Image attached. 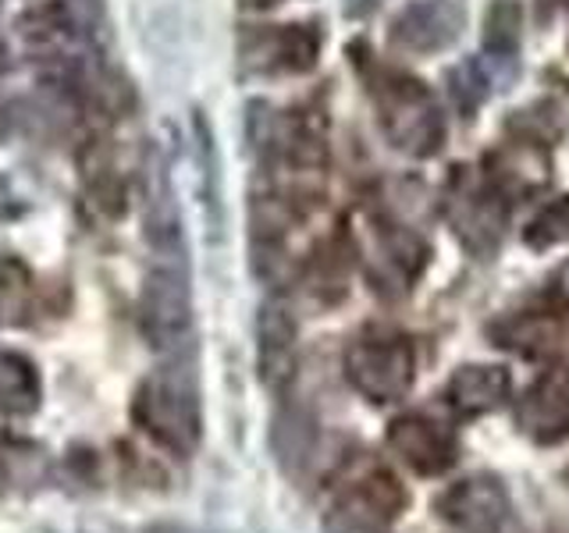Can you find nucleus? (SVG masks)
<instances>
[{
    "label": "nucleus",
    "instance_id": "obj_1",
    "mask_svg": "<svg viewBox=\"0 0 569 533\" xmlns=\"http://www.w3.org/2000/svg\"><path fill=\"white\" fill-rule=\"evenodd\" d=\"M370 93L378 103L381 129L399 153L427 160L445 147V135H449L445 111L420 79L406 76V71H381Z\"/></svg>",
    "mask_w": 569,
    "mask_h": 533
},
{
    "label": "nucleus",
    "instance_id": "obj_2",
    "mask_svg": "<svg viewBox=\"0 0 569 533\" xmlns=\"http://www.w3.org/2000/svg\"><path fill=\"white\" fill-rule=\"evenodd\" d=\"M142 331L164 366H192L196 331H192V292L189 263L157 260L142 284Z\"/></svg>",
    "mask_w": 569,
    "mask_h": 533
},
{
    "label": "nucleus",
    "instance_id": "obj_3",
    "mask_svg": "<svg viewBox=\"0 0 569 533\" xmlns=\"http://www.w3.org/2000/svg\"><path fill=\"white\" fill-rule=\"evenodd\" d=\"M346 378L370 402H402L417 381V352L402 334H360L346 349Z\"/></svg>",
    "mask_w": 569,
    "mask_h": 533
},
{
    "label": "nucleus",
    "instance_id": "obj_4",
    "mask_svg": "<svg viewBox=\"0 0 569 533\" xmlns=\"http://www.w3.org/2000/svg\"><path fill=\"white\" fill-rule=\"evenodd\" d=\"M136 413L168 449H196V441H200V395H196L192 366H160L157 378L142 388Z\"/></svg>",
    "mask_w": 569,
    "mask_h": 533
},
{
    "label": "nucleus",
    "instance_id": "obj_5",
    "mask_svg": "<svg viewBox=\"0 0 569 533\" xmlns=\"http://www.w3.org/2000/svg\"><path fill=\"white\" fill-rule=\"evenodd\" d=\"M406 509V487L396 473L370 466L338 491L325 515L328 533H388Z\"/></svg>",
    "mask_w": 569,
    "mask_h": 533
},
{
    "label": "nucleus",
    "instance_id": "obj_6",
    "mask_svg": "<svg viewBox=\"0 0 569 533\" xmlns=\"http://www.w3.org/2000/svg\"><path fill=\"white\" fill-rule=\"evenodd\" d=\"M445 213H449L452 231L462 239V245L473 253L488 257L495 245L502 242L506 231V207H502V189L485 182L473 174H456V182L445 200Z\"/></svg>",
    "mask_w": 569,
    "mask_h": 533
},
{
    "label": "nucleus",
    "instance_id": "obj_7",
    "mask_svg": "<svg viewBox=\"0 0 569 533\" xmlns=\"http://www.w3.org/2000/svg\"><path fill=\"white\" fill-rule=\"evenodd\" d=\"M142 231L157 260L168 263H189L186 260V231H182V210H178L171 178L160 153H150L147 174H142Z\"/></svg>",
    "mask_w": 569,
    "mask_h": 533
},
{
    "label": "nucleus",
    "instance_id": "obj_8",
    "mask_svg": "<svg viewBox=\"0 0 569 533\" xmlns=\"http://www.w3.org/2000/svg\"><path fill=\"white\" fill-rule=\"evenodd\" d=\"M299 370V328L289 302L267 299L257 316V373L267 391L284 395Z\"/></svg>",
    "mask_w": 569,
    "mask_h": 533
},
{
    "label": "nucleus",
    "instance_id": "obj_9",
    "mask_svg": "<svg viewBox=\"0 0 569 533\" xmlns=\"http://www.w3.org/2000/svg\"><path fill=\"white\" fill-rule=\"evenodd\" d=\"M441 520L459 533H502L509 523V494L502 480L477 473L441 494Z\"/></svg>",
    "mask_w": 569,
    "mask_h": 533
},
{
    "label": "nucleus",
    "instance_id": "obj_10",
    "mask_svg": "<svg viewBox=\"0 0 569 533\" xmlns=\"http://www.w3.org/2000/svg\"><path fill=\"white\" fill-rule=\"evenodd\" d=\"M516 423L538 444L569 438V366H548L516 402Z\"/></svg>",
    "mask_w": 569,
    "mask_h": 533
},
{
    "label": "nucleus",
    "instance_id": "obj_11",
    "mask_svg": "<svg viewBox=\"0 0 569 533\" xmlns=\"http://www.w3.org/2000/svg\"><path fill=\"white\" fill-rule=\"evenodd\" d=\"M388 449L396 452L399 462H406L409 470L420 476H441L445 470H452L456 462V438L445 431L441 423L431 416L406 413L388 423Z\"/></svg>",
    "mask_w": 569,
    "mask_h": 533
},
{
    "label": "nucleus",
    "instance_id": "obj_12",
    "mask_svg": "<svg viewBox=\"0 0 569 533\" xmlns=\"http://www.w3.org/2000/svg\"><path fill=\"white\" fill-rule=\"evenodd\" d=\"M467 29V11L459 0H409L396 14L391 40L413 53H438L452 47Z\"/></svg>",
    "mask_w": 569,
    "mask_h": 533
},
{
    "label": "nucleus",
    "instance_id": "obj_13",
    "mask_svg": "<svg viewBox=\"0 0 569 533\" xmlns=\"http://www.w3.org/2000/svg\"><path fill=\"white\" fill-rule=\"evenodd\" d=\"M278 150L302 195H317L328 168V124L320 111H296L278 129Z\"/></svg>",
    "mask_w": 569,
    "mask_h": 533
},
{
    "label": "nucleus",
    "instance_id": "obj_14",
    "mask_svg": "<svg viewBox=\"0 0 569 533\" xmlns=\"http://www.w3.org/2000/svg\"><path fill=\"white\" fill-rule=\"evenodd\" d=\"M509 373L502 366H491V363H467L459 366L449 388H445V402L452 405L456 416H485L491 409H498L509 399Z\"/></svg>",
    "mask_w": 569,
    "mask_h": 533
},
{
    "label": "nucleus",
    "instance_id": "obj_15",
    "mask_svg": "<svg viewBox=\"0 0 569 533\" xmlns=\"http://www.w3.org/2000/svg\"><path fill=\"white\" fill-rule=\"evenodd\" d=\"M566 338H569V331L562 324V316L541 313V310L520 313L498 328V345H506L520 355H551L566 345Z\"/></svg>",
    "mask_w": 569,
    "mask_h": 533
},
{
    "label": "nucleus",
    "instance_id": "obj_16",
    "mask_svg": "<svg viewBox=\"0 0 569 533\" xmlns=\"http://www.w3.org/2000/svg\"><path fill=\"white\" fill-rule=\"evenodd\" d=\"M40 405V373L18 352H0V413L29 416Z\"/></svg>",
    "mask_w": 569,
    "mask_h": 533
},
{
    "label": "nucleus",
    "instance_id": "obj_17",
    "mask_svg": "<svg viewBox=\"0 0 569 533\" xmlns=\"http://www.w3.org/2000/svg\"><path fill=\"white\" fill-rule=\"evenodd\" d=\"M267 68L310 71L320 58V36L310 26H284L267 36Z\"/></svg>",
    "mask_w": 569,
    "mask_h": 533
},
{
    "label": "nucleus",
    "instance_id": "obj_18",
    "mask_svg": "<svg viewBox=\"0 0 569 533\" xmlns=\"http://www.w3.org/2000/svg\"><path fill=\"white\" fill-rule=\"evenodd\" d=\"M274 452L281 459L284 470H299L310 462L313 452V420L307 409H296V405H284L278 420H274Z\"/></svg>",
    "mask_w": 569,
    "mask_h": 533
},
{
    "label": "nucleus",
    "instance_id": "obj_19",
    "mask_svg": "<svg viewBox=\"0 0 569 533\" xmlns=\"http://www.w3.org/2000/svg\"><path fill=\"white\" fill-rule=\"evenodd\" d=\"M192 132H196V168H200V200L210 213V224H221V164L203 114L192 118Z\"/></svg>",
    "mask_w": 569,
    "mask_h": 533
},
{
    "label": "nucleus",
    "instance_id": "obj_20",
    "mask_svg": "<svg viewBox=\"0 0 569 533\" xmlns=\"http://www.w3.org/2000/svg\"><path fill=\"white\" fill-rule=\"evenodd\" d=\"M523 40V8L516 0H495L485 14V53L509 61Z\"/></svg>",
    "mask_w": 569,
    "mask_h": 533
},
{
    "label": "nucleus",
    "instance_id": "obj_21",
    "mask_svg": "<svg viewBox=\"0 0 569 533\" xmlns=\"http://www.w3.org/2000/svg\"><path fill=\"white\" fill-rule=\"evenodd\" d=\"M523 242L530 249H551L569 242V195H559V200H551L533 213V221L523 231Z\"/></svg>",
    "mask_w": 569,
    "mask_h": 533
},
{
    "label": "nucleus",
    "instance_id": "obj_22",
    "mask_svg": "<svg viewBox=\"0 0 569 533\" xmlns=\"http://www.w3.org/2000/svg\"><path fill=\"white\" fill-rule=\"evenodd\" d=\"M278 0H242V8H249V11H263V8H274Z\"/></svg>",
    "mask_w": 569,
    "mask_h": 533
},
{
    "label": "nucleus",
    "instance_id": "obj_23",
    "mask_svg": "<svg viewBox=\"0 0 569 533\" xmlns=\"http://www.w3.org/2000/svg\"><path fill=\"white\" fill-rule=\"evenodd\" d=\"M556 281H559V292L569 299V263H562V271H559V278H556Z\"/></svg>",
    "mask_w": 569,
    "mask_h": 533
}]
</instances>
